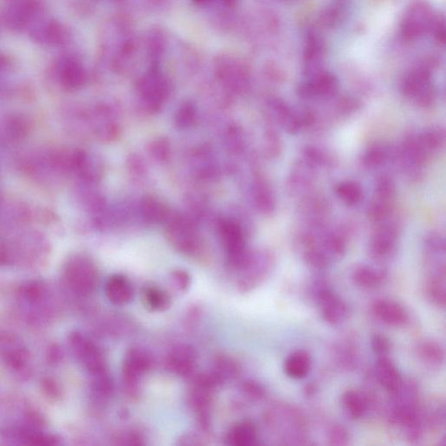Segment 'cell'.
I'll return each instance as SVG.
<instances>
[{
	"label": "cell",
	"mask_w": 446,
	"mask_h": 446,
	"mask_svg": "<svg viewBox=\"0 0 446 446\" xmlns=\"http://www.w3.org/2000/svg\"><path fill=\"white\" fill-rule=\"evenodd\" d=\"M139 93L149 108H160L168 95L167 85L161 77L152 73L144 78L139 86Z\"/></svg>",
	"instance_id": "13"
},
{
	"label": "cell",
	"mask_w": 446,
	"mask_h": 446,
	"mask_svg": "<svg viewBox=\"0 0 446 446\" xmlns=\"http://www.w3.org/2000/svg\"><path fill=\"white\" fill-rule=\"evenodd\" d=\"M275 258L268 252H260L250 255L241 270L237 282L240 292L249 293L259 287L270 275L274 267Z\"/></svg>",
	"instance_id": "5"
},
{
	"label": "cell",
	"mask_w": 446,
	"mask_h": 446,
	"mask_svg": "<svg viewBox=\"0 0 446 446\" xmlns=\"http://www.w3.org/2000/svg\"><path fill=\"white\" fill-rule=\"evenodd\" d=\"M69 345L73 355L82 364L92 377L108 371L101 349L86 335L75 331L69 335Z\"/></svg>",
	"instance_id": "7"
},
{
	"label": "cell",
	"mask_w": 446,
	"mask_h": 446,
	"mask_svg": "<svg viewBox=\"0 0 446 446\" xmlns=\"http://www.w3.org/2000/svg\"><path fill=\"white\" fill-rule=\"evenodd\" d=\"M376 318L387 326L403 327L409 322V315L403 306L390 299H378L372 304Z\"/></svg>",
	"instance_id": "12"
},
{
	"label": "cell",
	"mask_w": 446,
	"mask_h": 446,
	"mask_svg": "<svg viewBox=\"0 0 446 446\" xmlns=\"http://www.w3.org/2000/svg\"><path fill=\"white\" fill-rule=\"evenodd\" d=\"M433 22V14L425 2H418L409 9L401 25L402 36L405 40H414L425 33Z\"/></svg>",
	"instance_id": "9"
},
{
	"label": "cell",
	"mask_w": 446,
	"mask_h": 446,
	"mask_svg": "<svg viewBox=\"0 0 446 446\" xmlns=\"http://www.w3.org/2000/svg\"><path fill=\"white\" fill-rule=\"evenodd\" d=\"M86 80L85 71L78 62L75 61H66L61 70V80L62 84L69 89H77L80 87Z\"/></svg>",
	"instance_id": "28"
},
{
	"label": "cell",
	"mask_w": 446,
	"mask_h": 446,
	"mask_svg": "<svg viewBox=\"0 0 446 446\" xmlns=\"http://www.w3.org/2000/svg\"><path fill=\"white\" fill-rule=\"evenodd\" d=\"M371 404V397L360 390H349L342 396V407L353 419H359L366 415Z\"/></svg>",
	"instance_id": "18"
},
{
	"label": "cell",
	"mask_w": 446,
	"mask_h": 446,
	"mask_svg": "<svg viewBox=\"0 0 446 446\" xmlns=\"http://www.w3.org/2000/svg\"><path fill=\"white\" fill-rule=\"evenodd\" d=\"M171 282L177 290L184 292L190 286V275L185 271L175 270L171 273Z\"/></svg>",
	"instance_id": "44"
},
{
	"label": "cell",
	"mask_w": 446,
	"mask_h": 446,
	"mask_svg": "<svg viewBox=\"0 0 446 446\" xmlns=\"http://www.w3.org/2000/svg\"><path fill=\"white\" fill-rule=\"evenodd\" d=\"M223 1L228 3V4H231L233 3L235 1V0H223Z\"/></svg>",
	"instance_id": "49"
},
{
	"label": "cell",
	"mask_w": 446,
	"mask_h": 446,
	"mask_svg": "<svg viewBox=\"0 0 446 446\" xmlns=\"http://www.w3.org/2000/svg\"><path fill=\"white\" fill-rule=\"evenodd\" d=\"M378 200L376 201L371 205L368 209V216L373 221H381L385 219L390 213V205L388 200L385 199L378 198Z\"/></svg>",
	"instance_id": "38"
},
{
	"label": "cell",
	"mask_w": 446,
	"mask_h": 446,
	"mask_svg": "<svg viewBox=\"0 0 446 446\" xmlns=\"http://www.w3.org/2000/svg\"><path fill=\"white\" fill-rule=\"evenodd\" d=\"M430 73L425 68L411 72L403 83V93L407 97H416L419 104L428 106L433 101V90L430 86Z\"/></svg>",
	"instance_id": "11"
},
{
	"label": "cell",
	"mask_w": 446,
	"mask_h": 446,
	"mask_svg": "<svg viewBox=\"0 0 446 446\" xmlns=\"http://www.w3.org/2000/svg\"><path fill=\"white\" fill-rule=\"evenodd\" d=\"M118 445H142L144 444L143 438L141 434L138 433H127L121 434L119 438H117Z\"/></svg>",
	"instance_id": "46"
},
{
	"label": "cell",
	"mask_w": 446,
	"mask_h": 446,
	"mask_svg": "<svg viewBox=\"0 0 446 446\" xmlns=\"http://www.w3.org/2000/svg\"><path fill=\"white\" fill-rule=\"evenodd\" d=\"M327 252L333 258H341L345 253V243L338 235H330L326 241Z\"/></svg>",
	"instance_id": "39"
},
{
	"label": "cell",
	"mask_w": 446,
	"mask_h": 446,
	"mask_svg": "<svg viewBox=\"0 0 446 446\" xmlns=\"http://www.w3.org/2000/svg\"><path fill=\"white\" fill-rule=\"evenodd\" d=\"M228 266L240 271L248 261L252 253L247 249L241 228L230 220H224L219 225Z\"/></svg>",
	"instance_id": "6"
},
{
	"label": "cell",
	"mask_w": 446,
	"mask_h": 446,
	"mask_svg": "<svg viewBox=\"0 0 446 446\" xmlns=\"http://www.w3.org/2000/svg\"><path fill=\"white\" fill-rule=\"evenodd\" d=\"M264 422L271 431L283 437V440L290 441V444H300L304 438V418L291 405H276L270 409L265 414Z\"/></svg>",
	"instance_id": "1"
},
{
	"label": "cell",
	"mask_w": 446,
	"mask_h": 446,
	"mask_svg": "<svg viewBox=\"0 0 446 446\" xmlns=\"http://www.w3.org/2000/svg\"><path fill=\"white\" fill-rule=\"evenodd\" d=\"M394 190H395V187H394L392 180L389 177H382L378 180L377 185L378 198L389 200L392 197Z\"/></svg>",
	"instance_id": "45"
},
{
	"label": "cell",
	"mask_w": 446,
	"mask_h": 446,
	"mask_svg": "<svg viewBox=\"0 0 446 446\" xmlns=\"http://www.w3.org/2000/svg\"><path fill=\"white\" fill-rule=\"evenodd\" d=\"M210 373L219 385L237 378L240 373L239 364L226 355H220L213 360V370Z\"/></svg>",
	"instance_id": "24"
},
{
	"label": "cell",
	"mask_w": 446,
	"mask_h": 446,
	"mask_svg": "<svg viewBox=\"0 0 446 446\" xmlns=\"http://www.w3.org/2000/svg\"><path fill=\"white\" fill-rule=\"evenodd\" d=\"M311 295L318 303L321 316L330 326H339L347 320L349 309L347 304L328 286L326 282L313 283Z\"/></svg>",
	"instance_id": "3"
},
{
	"label": "cell",
	"mask_w": 446,
	"mask_h": 446,
	"mask_svg": "<svg viewBox=\"0 0 446 446\" xmlns=\"http://www.w3.org/2000/svg\"><path fill=\"white\" fill-rule=\"evenodd\" d=\"M105 293L110 303L124 306L131 303L135 290L130 281L124 275H113L106 283Z\"/></svg>",
	"instance_id": "15"
},
{
	"label": "cell",
	"mask_w": 446,
	"mask_h": 446,
	"mask_svg": "<svg viewBox=\"0 0 446 446\" xmlns=\"http://www.w3.org/2000/svg\"><path fill=\"white\" fill-rule=\"evenodd\" d=\"M64 274L70 289L80 296H89L98 285L97 268L86 256L76 255L70 258Z\"/></svg>",
	"instance_id": "2"
},
{
	"label": "cell",
	"mask_w": 446,
	"mask_h": 446,
	"mask_svg": "<svg viewBox=\"0 0 446 446\" xmlns=\"http://www.w3.org/2000/svg\"><path fill=\"white\" fill-rule=\"evenodd\" d=\"M92 390H93L94 395L102 400L106 399L112 395L113 392V383L108 371L104 372V373L93 376Z\"/></svg>",
	"instance_id": "34"
},
{
	"label": "cell",
	"mask_w": 446,
	"mask_h": 446,
	"mask_svg": "<svg viewBox=\"0 0 446 446\" xmlns=\"http://www.w3.org/2000/svg\"><path fill=\"white\" fill-rule=\"evenodd\" d=\"M242 392L252 400H261L265 396V390L259 383L254 380H247L242 383Z\"/></svg>",
	"instance_id": "41"
},
{
	"label": "cell",
	"mask_w": 446,
	"mask_h": 446,
	"mask_svg": "<svg viewBox=\"0 0 446 446\" xmlns=\"http://www.w3.org/2000/svg\"><path fill=\"white\" fill-rule=\"evenodd\" d=\"M197 353L187 345H177L165 359L166 368L179 377H190L197 366Z\"/></svg>",
	"instance_id": "10"
},
{
	"label": "cell",
	"mask_w": 446,
	"mask_h": 446,
	"mask_svg": "<svg viewBox=\"0 0 446 446\" xmlns=\"http://www.w3.org/2000/svg\"><path fill=\"white\" fill-rule=\"evenodd\" d=\"M318 386L315 385V383H309V385H305L304 389V394L306 397H313L316 395V392H318Z\"/></svg>",
	"instance_id": "47"
},
{
	"label": "cell",
	"mask_w": 446,
	"mask_h": 446,
	"mask_svg": "<svg viewBox=\"0 0 446 446\" xmlns=\"http://www.w3.org/2000/svg\"><path fill=\"white\" fill-rule=\"evenodd\" d=\"M371 347L379 357H387L392 349V342L385 335L377 334L371 339Z\"/></svg>",
	"instance_id": "40"
},
{
	"label": "cell",
	"mask_w": 446,
	"mask_h": 446,
	"mask_svg": "<svg viewBox=\"0 0 446 446\" xmlns=\"http://www.w3.org/2000/svg\"><path fill=\"white\" fill-rule=\"evenodd\" d=\"M254 194H255L257 207L261 211L265 213L273 211L275 207L274 198L272 197L271 191L263 180H257L256 182Z\"/></svg>",
	"instance_id": "31"
},
{
	"label": "cell",
	"mask_w": 446,
	"mask_h": 446,
	"mask_svg": "<svg viewBox=\"0 0 446 446\" xmlns=\"http://www.w3.org/2000/svg\"><path fill=\"white\" fill-rule=\"evenodd\" d=\"M312 359L311 354L304 349H297L287 357L283 370L287 377L293 379H302L311 371Z\"/></svg>",
	"instance_id": "19"
},
{
	"label": "cell",
	"mask_w": 446,
	"mask_h": 446,
	"mask_svg": "<svg viewBox=\"0 0 446 446\" xmlns=\"http://www.w3.org/2000/svg\"><path fill=\"white\" fill-rule=\"evenodd\" d=\"M151 364L152 360L145 351L139 348L128 349L123 360V378L125 392L130 399H138L142 379L149 371Z\"/></svg>",
	"instance_id": "4"
},
{
	"label": "cell",
	"mask_w": 446,
	"mask_h": 446,
	"mask_svg": "<svg viewBox=\"0 0 446 446\" xmlns=\"http://www.w3.org/2000/svg\"><path fill=\"white\" fill-rule=\"evenodd\" d=\"M150 152L158 161H166L168 159L171 154V146L165 139H157L151 143Z\"/></svg>",
	"instance_id": "42"
},
{
	"label": "cell",
	"mask_w": 446,
	"mask_h": 446,
	"mask_svg": "<svg viewBox=\"0 0 446 446\" xmlns=\"http://www.w3.org/2000/svg\"><path fill=\"white\" fill-rule=\"evenodd\" d=\"M5 360L13 371L20 372L28 368V353L20 346H14V348L7 349L5 352Z\"/></svg>",
	"instance_id": "30"
},
{
	"label": "cell",
	"mask_w": 446,
	"mask_h": 446,
	"mask_svg": "<svg viewBox=\"0 0 446 446\" xmlns=\"http://www.w3.org/2000/svg\"><path fill=\"white\" fill-rule=\"evenodd\" d=\"M142 300L144 305L151 311H165L171 304L168 294L161 287L153 285L144 287Z\"/></svg>",
	"instance_id": "25"
},
{
	"label": "cell",
	"mask_w": 446,
	"mask_h": 446,
	"mask_svg": "<svg viewBox=\"0 0 446 446\" xmlns=\"http://www.w3.org/2000/svg\"><path fill=\"white\" fill-rule=\"evenodd\" d=\"M271 109L273 113H275V119L286 131L290 134H295L299 130L302 126L300 118L294 114L285 102L275 99L272 102Z\"/></svg>",
	"instance_id": "26"
},
{
	"label": "cell",
	"mask_w": 446,
	"mask_h": 446,
	"mask_svg": "<svg viewBox=\"0 0 446 446\" xmlns=\"http://www.w3.org/2000/svg\"><path fill=\"white\" fill-rule=\"evenodd\" d=\"M337 89V80L335 76L330 73H319L316 75L311 82L306 83L299 88V94L302 97L309 98L313 96L333 95Z\"/></svg>",
	"instance_id": "17"
},
{
	"label": "cell",
	"mask_w": 446,
	"mask_h": 446,
	"mask_svg": "<svg viewBox=\"0 0 446 446\" xmlns=\"http://www.w3.org/2000/svg\"><path fill=\"white\" fill-rule=\"evenodd\" d=\"M167 235L171 245L179 252L194 255L199 249L197 230L189 220L182 216H169Z\"/></svg>",
	"instance_id": "8"
},
{
	"label": "cell",
	"mask_w": 446,
	"mask_h": 446,
	"mask_svg": "<svg viewBox=\"0 0 446 446\" xmlns=\"http://www.w3.org/2000/svg\"><path fill=\"white\" fill-rule=\"evenodd\" d=\"M228 445L232 446H253L258 443L257 427L250 420L235 423L228 430L226 437Z\"/></svg>",
	"instance_id": "16"
},
{
	"label": "cell",
	"mask_w": 446,
	"mask_h": 446,
	"mask_svg": "<svg viewBox=\"0 0 446 446\" xmlns=\"http://www.w3.org/2000/svg\"><path fill=\"white\" fill-rule=\"evenodd\" d=\"M418 355L423 363L430 366H440L445 360V351L438 342L426 340L418 347Z\"/></svg>",
	"instance_id": "29"
},
{
	"label": "cell",
	"mask_w": 446,
	"mask_h": 446,
	"mask_svg": "<svg viewBox=\"0 0 446 446\" xmlns=\"http://www.w3.org/2000/svg\"><path fill=\"white\" fill-rule=\"evenodd\" d=\"M426 297L437 307L445 306V275L430 274L426 283Z\"/></svg>",
	"instance_id": "27"
},
{
	"label": "cell",
	"mask_w": 446,
	"mask_h": 446,
	"mask_svg": "<svg viewBox=\"0 0 446 446\" xmlns=\"http://www.w3.org/2000/svg\"><path fill=\"white\" fill-rule=\"evenodd\" d=\"M20 293L28 304H37L40 303L46 296L47 287L44 283L31 281L21 287Z\"/></svg>",
	"instance_id": "33"
},
{
	"label": "cell",
	"mask_w": 446,
	"mask_h": 446,
	"mask_svg": "<svg viewBox=\"0 0 446 446\" xmlns=\"http://www.w3.org/2000/svg\"><path fill=\"white\" fill-rule=\"evenodd\" d=\"M140 210L144 221L149 223H166L169 217L168 209L163 202L152 197L143 199Z\"/></svg>",
	"instance_id": "23"
},
{
	"label": "cell",
	"mask_w": 446,
	"mask_h": 446,
	"mask_svg": "<svg viewBox=\"0 0 446 446\" xmlns=\"http://www.w3.org/2000/svg\"><path fill=\"white\" fill-rule=\"evenodd\" d=\"M304 260L309 267L316 271H323L329 264V258L321 250L312 249L304 253Z\"/></svg>",
	"instance_id": "36"
},
{
	"label": "cell",
	"mask_w": 446,
	"mask_h": 446,
	"mask_svg": "<svg viewBox=\"0 0 446 446\" xmlns=\"http://www.w3.org/2000/svg\"><path fill=\"white\" fill-rule=\"evenodd\" d=\"M351 440V435H349L347 429L342 426H335L329 431L328 434V441L330 445H347Z\"/></svg>",
	"instance_id": "37"
},
{
	"label": "cell",
	"mask_w": 446,
	"mask_h": 446,
	"mask_svg": "<svg viewBox=\"0 0 446 446\" xmlns=\"http://www.w3.org/2000/svg\"><path fill=\"white\" fill-rule=\"evenodd\" d=\"M375 375L378 383L390 395L395 394L404 381L399 368L388 357H379L375 366Z\"/></svg>",
	"instance_id": "14"
},
{
	"label": "cell",
	"mask_w": 446,
	"mask_h": 446,
	"mask_svg": "<svg viewBox=\"0 0 446 446\" xmlns=\"http://www.w3.org/2000/svg\"><path fill=\"white\" fill-rule=\"evenodd\" d=\"M397 231L393 228H383L375 234L371 243L372 256L378 259L389 256L395 245Z\"/></svg>",
	"instance_id": "22"
},
{
	"label": "cell",
	"mask_w": 446,
	"mask_h": 446,
	"mask_svg": "<svg viewBox=\"0 0 446 446\" xmlns=\"http://www.w3.org/2000/svg\"><path fill=\"white\" fill-rule=\"evenodd\" d=\"M210 1V0H194V2L195 4H197V5H206V4H208Z\"/></svg>",
	"instance_id": "48"
},
{
	"label": "cell",
	"mask_w": 446,
	"mask_h": 446,
	"mask_svg": "<svg viewBox=\"0 0 446 446\" xmlns=\"http://www.w3.org/2000/svg\"><path fill=\"white\" fill-rule=\"evenodd\" d=\"M337 194L347 205H355L362 200L363 190L354 182H342L337 187Z\"/></svg>",
	"instance_id": "32"
},
{
	"label": "cell",
	"mask_w": 446,
	"mask_h": 446,
	"mask_svg": "<svg viewBox=\"0 0 446 446\" xmlns=\"http://www.w3.org/2000/svg\"><path fill=\"white\" fill-rule=\"evenodd\" d=\"M385 151L380 147H376L367 151V153L364 154V163L370 168L378 167L385 161Z\"/></svg>",
	"instance_id": "43"
},
{
	"label": "cell",
	"mask_w": 446,
	"mask_h": 446,
	"mask_svg": "<svg viewBox=\"0 0 446 446\" xmlns=\"http://www.w3.org/2000/svg\"><path fill=\"white\" fill-rule=\"evenodd\" d=\"M195 120H197V109L193 103H183L177 110L175 116L177 128L182 129L190 128L195 123Z\"/></svg>",
	"instance_id": "35"
},
{
	"label": "cell",
	"mask_w": 446,
	"mask_h": 446,
	"mask_svg": "<svg viewBox=\"0 0 446 446\" xmlns=\"http://www.w3.org/2000/svg\"><path fill=\"white\" fill-rule=\"evenodd\" d=\"M352 279L357 286L363 289L372 290L380 287L387 279V273L383 270L361 265L352 273Z\"/></svg>",
	"instance_id": "20"
},
{
	"label": "cell",
	"mask_w": 446,
	"mask_h": 446,
	"mask_svg": "<svg viewBox=\"0 0 446 446\" xmlns=\"http://www.w3.org/2000/svg\"><path fill=\"white\" fill-rule=\"evenodd\" d=\"M72 165L85 179L96 182L101 178L103 165L94 156H88L83 152L76 153L73 156Z\"/></svg>",
	"instance_id": "21"
}]
</instances>
